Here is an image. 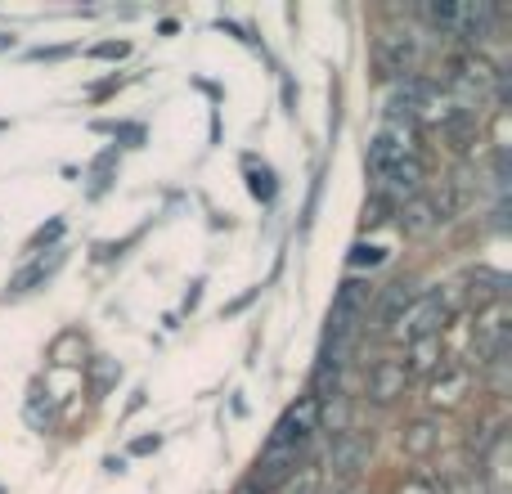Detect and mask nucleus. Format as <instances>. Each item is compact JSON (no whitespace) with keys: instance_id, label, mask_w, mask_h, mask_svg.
Instances as JSON below:
<instances>
[{"instance_id":"nucleus-1","label":"nucleus","mask_w":512,"mask_h":494,"mask_svg":"<svg viewBox=\"0 0 512 494\" xmlns=\"http://www.w3.org/2000/svg\"><path fill=\"white\" fill-rule=\"evenodd\" d=\"M495 77H499V68L477 50H463V54H454L450 59V90L459 95V108H468V113L490 99Z\"/></svg>"},{"instance_id":"nucleus-2","label":"nucleus","mask_w":512,"mask_h":494,"mask_svg":"<svg viewBox=\"0 0 512 494\" xmlns=\"http://www.w3.org/2000/svg\"><path fill=\"white\" fill-rule=\"evenodd\" d=\"M450 315H454V297L450 292H418L414 297V306L405 310V315L396 319V328L391 333L396 337H405V342H418V337H436L445 324H450Z\"/></svg>"},{"instance_id":"nucleus-3","label":"nucleus","mask_w":512,"mask_h":494,"mask_svg":"<svg viewBox=\"0 0 512 494\" xmlns=\"http://www.w3.org/2000/svg\"><path fill=\"white\" fill-rule=\"evenodd\" d=\"M319 409L324 405H319L315 396H301L297 405L274 423V432H270V441H265L261 454H301V445L319 432Z\"/></svg>"},{"instance_id":"nucleus-4","label":"nucleus","mask_w":512,"mask_h":494,"mask_svg":"<svg viewBox=\"0 0 512 494\" xmlns=\"http://www.w3.org/2000/svg\"><path fill=\"white\" fill-rule=\"evenodd\" d=\"M369 301H373V283L369 279H346L342 288H337L333 306H328V342H351V333H355V324L364 319Z\"/></svg>"},{"instance_id":"nucleus-5","label":"nucleus","mask_w":512,"mask_h":494,"mask_svg":"<svg viewBox=\"0 0 512 494\" xmlns=\"http://www.w3.org/2000/svg\"><path fill=\"white\" fill-rule=\"evenodd\" d=\"M373 68L387 81H405L418 68V41L409 32H382L373 41Z\"/></svg>"},{"instance_id":"nucleus-6","label":"nucleus","mask_w":512,"mask_h":494,"mask_svg":"<svg viewBox=\"0 0 512 494\" xmlns=\"http://www.w3.org/2000/svg\"><path fill=\"white\" fill-rule=\"evenodd\" d=\"M468 396H472V369H463V364H441L427 378V405L441 409V414L459 409Z\"/></svg>"},{"instance_id":"nucleus-7","label":"nucleus","mask_w":512,"mask_h":494,"mask_svg":"<svg viewBox=\"0 0 512 494\" xmlns=\"http://www.w3.org/2000/svg\"><path fill=\"white\" fill-rule=\"evenodd\" d=\"M400 158H414V131H409L405 122H391V126H382V131L373 135V144H369V171H373V176H382V171L396 167Z\"/></svg>"},{"instance_id":"nucleus-8","label":"nucleus","mask_w":512,"mask_h":494,"mask_svg":"<svg viewBox=\"0 0 512 494\" xmlns=\"http://www.w3.org/2000/svg\"><path fill=\"white\" fill-rule=\"evenodd\" d=\"M423 180H427V167H423V158H400L396 167H387L378 176V189H382V198L387 203H409L414 194H423Z\"/></svg>"},{"instance_id":"nucleus-9","label":"nucleus","mask_w":512,"mask_h":494,"mask_svg":"<svg viewBox=\"0 0 512 494\" xmlns=\"http://www.w3.org/2000/svg\"><path fill=\"white\" fill-rule=\"evenodd\" d=\"M364 391H369L373 405H396V400L409 391V373L400 369V360H378L369 369V382H364Z\"/></svg>"},{"instance_id":"nucleus-10","label":"nucleus","mask_w":512,"mask_h":494,"mask_svg":"<svg viewBox=\"0 0 512 494\" xmlns=\"http://www.w3.org/2000/svg\"><path fill=\"white\" fill-rule=\"evenodd\" d=\"M369 450H373V441H364V436H355V432H342L333 441V450H328V468H333V477L355 481V472L369 463Z\"/></svg>"},{"instance_id":"nucleus-11","label":"nucleus","mask_w":512,"mask_h":494,"mask_svg":"<svg viewBox=\"0 0 512 494\" xmlns=\"http://www.w3.org/2000/svg\"><path fill=\"white\" fill-rule=\"evenodd\" d=\"M427 90H432V86H427L423 77L396 81V86H391V95H387V117H391V122H414V117L423 113Z\"/></svg>"},{"instance_id":"nucleus-12","label":"nucleus","mask_w":512,"mask_h":494,"mask_svg":"<svg viewBox=\"0 0 512 494\" xmlns=\"http://www.w3.org/2000/svg\"><path fill=\"white\" fill-rule=\"evenodd\" d=\"M414 297H418V283L414 279H396L387 292H382L378 315H373L378 324H373V328H378V333H391V328H396V319L405 315L409 306H414Z\"/></svg>"},{"instance_id":"nucleus-13","label":"nucleus","mask_w":512,"mask_h":494,"mask_svg":"<svg viewBox=\"0 0 512 494\" xmlns=\"http://www.w3.org/2000/svg\"><path fill=\"white\" fill-rule=\"evenodd\" d=\"M499 23V9L490 5V0H477V5H463V18H459V41L468 45V50H477L481 41H486L490 32H495Z\"/></svg>"},{"instance_id":"nucleus-14","label":"nucleus","mask_w":512,"mask_h":494,"mask_svg":"<svg viewBox=\"0 0 512 494\" xmlns=\"http://www.w3.org/2000/svg\"><path fill=\"white\" fill-rule=\"evenodd\" d=\"M436 445H441V427H436L432 418H409V423L400 427V450H405L409 459H432Z\"/></svg>"},{"instance_id":"nucleus-15","label":"nucleus","mask_w":512,"mask_h":494,"mask_svg":"<svg viewBox=\"0 0 512 494\" xmlns=\"http://www.w3.org/2000/svg\"><path fill=\"white\" fill-rule=\"evenodd\" d=\"M441 360H445V346H441V333L436 337H418V342H409V360L400 364V369L414 378V373H427L432 378L436 369H441Z\"/></svg>"},{"instance_id":"nucleus-16","label":"nucleus","mask_w":512,"mask_h":494,"mask_svg":"<svg viewBox=\"0 0 512 494\" xmlns=\"http://www.w3.org/2000/svg\"><path fill=\"white\" fill-rule=\"evenodd\" d=\"M400 225H405V234H427L432 225H441V207H436V198L414 194L405 207H400Z\"/></svg>"},{"instance_id":"nucleus-17","label":"nucleus","mask_w":512,"mask_h":494,"mask_svg":"<svg viewBox=\"0 0 512 494\" xmlns=\"http://www.w3.org/2000/svg\"><path fill=\"white\" fill-rule=\"evenodd\" d=\"M468 283H472V297L477 301H504V292H508V274L504 270H490V265H477V270L468 274Z\"/></svg>"},{"instance_id":"nucleus-18","label":"nucleus","mask_w":512,"mask_h":494,"mask_svg":"<svg viewBox=\"0 0 512 494\" xmlns=\"http://www.w3.org/2000/svg\"><path fill=\"white\" fill-rule=\"evenodd\" d=\"M423 18L432 32L441 36H459V18H463V5H454V0H432V5H423Z\"/></svg>"},{"instance_id":"nucleus-19","label":"nucleus","mask_w":512,"mask_h":494,"mask_svg":"<svg viewBox=\"0 0 512 494\" xmlns=\"http://www.w3.org/2000/svg\"><path fill=\"white\" fill-rule=\"evenodd\" d=\"M59 265H63V252H50V261H36V265H27V270L18 274L14 283H9V292H32L36 283H45L54 270H59Z\"/></svg>"},{"instance_id":"nucleus-20","label":"nucleus","mask_w":512,"mask_h":494,"mask_svg":"<svg viewBox=\"0 0 512 494\" xmlns=\"http://www.w3.org/2000/svg\"><path fill=\"white\" fill-rule=\"evenodd\" d=\"M248 189H252V198H261V203H274V194H279V180H274V171L265 167H256V162L248 158Z\"/></svg>"},{"instance_id":"nucleus-21","label":"nucleus","mask_w":512,"mask_h":494,"mask_svg":"<svg viewBox=\"0 0 512 494\" xmlns=\"http://www.w3.org/2000/svg\"><path fill=\"white\" fill-rule=\"evenodd\" d=\"M319 481H324L319 463H301V468L283 481V494H319Z\"/></svg>"},{"instance_id":"nucleus-22","label":"nucleus","mask_w":512,"mask_h":494,"mask_svg":"<svg viewBox=\"0 0 512 494\" xmlns=\"http://www.w3.org/2000/svg\"><path fill=\"white\" fill-rule=\"evenodd\" d=\"M117 378H122V364H117V360H108V355H95V360H90V382H95V396H104Z\"/></svg>"},{"instance_id":"nucleus-23","label":"nucleus","mask_w":512,"mask_h":494,"mask_svg":"<svg viewBox=\"0 0 512 494\" xmlns=\"http://www.w3.org/2000/svg\"><path fill=\"white\" fill-rule=\"evenodd\" d=\"M59 234H63V221H59V216H54V221H50V225H41V230H36V234H32V239H27V252H36V247L54 243V239H59Z\"/></svg>"},{"instance_id":"nucleus-24","label":"nucleus","mask_w":512,"mask_h":494,"mask_svg":"<svg viewBox=\"0 0 512 494\" xmlns=\"http://www.w3.org/2000/svg\"><path fill=\"white\" fill-rule=\"evenodd\" d=\"M382 256H387V252H382V247H373V243H355L351 247V265H378Z\"/></svg>"},{"instance_id":"nucleus-25","label":"nucleus","mask_w":512,"mask_h":494,"mask_svg":"<svg viewBox=\"0 0 512 494\" xmlns=\"http://www.w3.org/2000/svg\"><path fill=\"white\" fill-rule=\"evenodd\" d=\"M445 494H490V490H486V481H477V477H454L450 486H445Z\"/></svg>"},{"instance_id":"nucleus-26","label":"nucleus","mask_w":512,"mask_h":494,"mask_svg":"<svg viewBox=\"0 0 512 494\" xmlns=\"http://www.w3.org/2000/svg\"><path fill=\"white\" fill-rule=\"evenodd\" d=\"M90 54H95V59H126V54H131V45H126V41H104V45H95Z\"/></svg>"},{"instance_id":"nucleus-27","label":"nucleus","mask_w":512,"mask_h":494,"mask_svg":"<svg viewBox=\"0 0 512 494\" xmlns=\"http://www.w3.org/2000/svg\"><path fill=\"white\" fill-rule=\"evenodd\" d=\"M158 445H162V436H140V441L131 445V454H153Z\"/></svg>"},{"instance_id":"nucleus-28","label":"nucleus","mask_w":512,"mask_h":494,"mask_svg":"<svg viewBox=\"0 0 512 494\" xmlns=\"http://www.w3.org/2000/svg\"><path fill=\"white\" fill-rule=\"evenodd\" d=\"M68 45H50V50H32V59H68Z\"/></svg>"},{"instance_id":"nucleus-29","label":"nucleus","mask_w":512,"mask_h":494,"mask_svg":"<svg viewBox=\"0 0 512 494\" xmlns=\"http://www.w3.org/2000/svg\"><path fill=\"white\" fill-rule=\"evenodd\" d=\"M400 494H432V486H427L423 477H414V481H405V490H400Z\"/></svg>"},{"instance_id":"nucleus-30","label":"nucleus","mask_w":512,"mask_h":494,"mask_svg":"<svg viewBox=\"0 0 512 494\" xmlns=\"http://www.w3.org/2000/svg\"><path fill=\"white\" fill-rule=\"evenodd\" d=\"M234 494H270V490H265V486H261V481H256V477H248V481H243V486L234 490Z\"/></svg>"},{"instance_id":"nucleus-31","label":"nucleus","mask_w":512,"mask_h":494,"mask_svg":"<svg viewBox=\"0 0 512 494\" xmlns=\"http://www.w3.org/2000/svg\"><path fill=\"white\" fill-rule=\"evenodd\" d=\"M9 45H14V36H9V32H0V50H9Z\"/></svg>"},{"instance_id":"nucleus-32","label":"nucleus","mask_w":512,"mask_h":494,"mask_svg":"<svg viewBox=\"0 0 512 494\" xmlns=\"http://www.w3.org/2000/svg\"><path fill=\"white\" fill-rule=\"evenodd\" d=\"M351 494H355V490H351Z\"/></svg>"}]
</instances>
